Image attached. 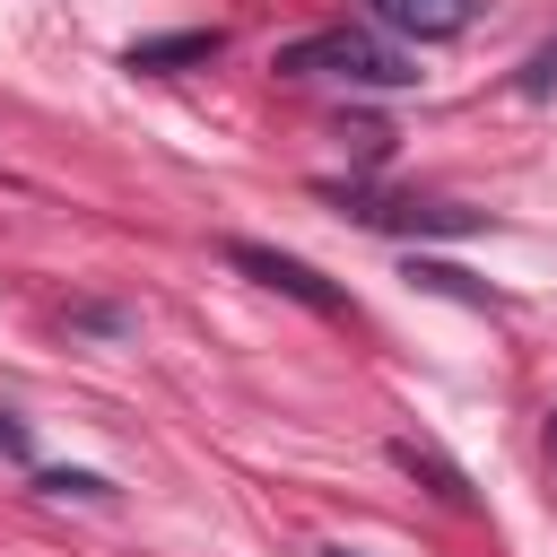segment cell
<instances>
[{"instance_id":"1","label":"cell","mask_w":557,"mask_h":557,"mask_svg":"<svg viewBox=\"0 0 557 557\" xmlns=\"http://www.w3.org/2000/svg\"><path fill=\"white\" fill-rule=\"evenodd\" d=\"M278 78H348V87H409V52H392L383 35H357V26H322V35H296L270 52Z\"/></svg>"},{"instance_id":"2","label":"cell","mask_w":557,"mask_h":557,"mask_svg":"<svg viewBox=\"0 0 557 557\" xmlns=\"http://www.w3.org/2000/svg\"><path fill=\"white\" fill-rule=\"evenodd\" d=\"M226 270H244V278H261L270 296H296L305 313H322V322H348V296L313 270V261H296V252H270V244H244V235H226Z\"/></svg>"},{"instance_id":"3","label":"cell","mask_w":557,"mask_h":557,"mask_svg":"<svg viewBox=\"0 0 557 557\" xmlns=\"http://www.w3.org/2000/svg\"><path fill=\"white\" fill-rule=\"evenodd\" d=\"M357 226H392V235H479V209H444V200H383L357 183H322Z\"/></svg>"},{"instance_id":"4","label":"cell","mask_w":557,"mask_h":557,"mask_svg":"<svg viewBox=\"0 0 557 557\" xmlns=\"http://www.w3.org/2000/svg\"><path fill=\"white\" fill-rule=\"evenodd\" d=\"M392 35H418V44H444V35H461L470 26V9L479 0H366Z\"/></svg>"},{"instance_id":"5","label":"cell","mask_w":557,"mask_h":557,"mask_svg":"<svg viewBox=\"0 0 557 557\" xmlns=\"http://www.w3.org/2000/svg\"><path fill=\"white\" fill-rule=\"evenodd\" d=\"M218 52V26H191V35H148V44H131L122 61L131 70H183V61H209Z\"/></svg>"},{"instance_id":"6","label":"cell","mask_w":557,"mask_h":557,"mask_svg":"<svg viewBox=\"0 0 557 557\" xmlns=\"http://www.w3.org/2000/svg\"><path fill=\"white\" fill-rule=\"evenodd\" d=\"M392 461H400L409 479H426V487H435L444 505H470V479H461V470H453V461H444L435 444H418V435H400V444H392Z\"/></svg>"},{"instance_id":"7","label":"cell","mask_w":557,"mask_h":557,"mask_svg":"<svg viewBox=\"0 0 557 557\" xmlns=\"http://www.w3.org/2000/svg\"><path fill=\"white\" fill-rule=\"evenodd\" d=\"M35 487H44V496H113V487H104L96 470H44Z\"/></svg>"},{"instance_id":"8","label":"cell","mask_w":557,"mask_h":557,"mask_svg":"<svg viewBox=\"0 0 557 557\" xmlns=\"http://www.w3.org/2000/svg\"><path fill=\"white\" fill-rule=\"evenodd\" d=\"M409 278H426V287H444V296H470V305H479V287H470L461 270H444V261H409Z\"/></svg>"},{"instance_id":"9","label":"cell","mask_w":557,"mask_h":557,"mask_svg":"<svg viewBox=\"0 0 557 557\" xmlns=\"http://www.w3.org/2000/svg\"><path fill=\"white\" fill-rule=\"evenodd\" d=\"M0 461H26V426H17L9 409H0Z\"/></svg>"},{"instance_id":"10","label":"cell","mask_w":557,"mask_h":557,"mask_svg":"<svg viewBox=\"0 0 557 557\" xmlns=\"http://www.w3.org/2000/svg\"><path fill=\"white\" fill-rule=\"evenodd\" d=\"M548 461H557V418H548Z\"/></svg>"},{"instance_id":"11","label":"cell","mask_w":557,"mask_h":557,"mask_svg":"<svg viewBox=\"0 0 557 557\" xmlns=\"http://www.w3.org/2000/svg\"><path fill=\"white\" fill-rule=\"evenodd\" d=\"M322 557H348V548H322Z\"/></svg>"}]
</instances>
